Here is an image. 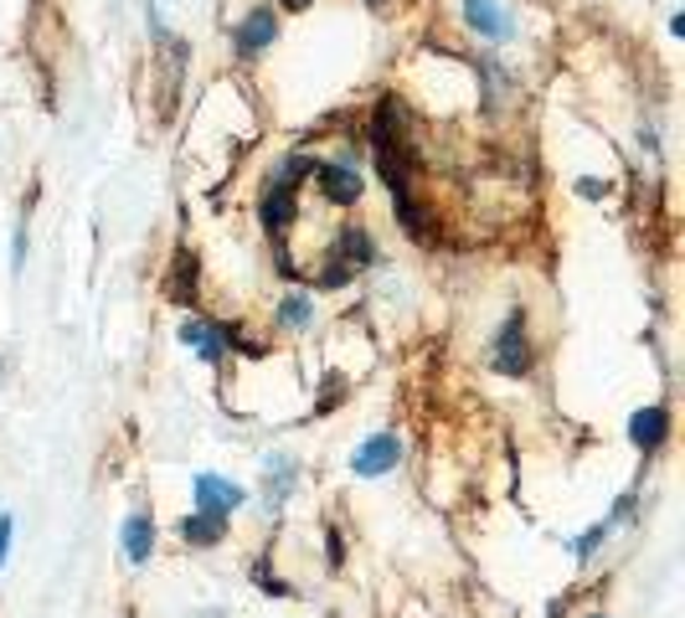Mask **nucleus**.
I'll return each instance as SVG.
<instances>
[{
    "label": "nucleus",
    "mask_w": 685,
    "mask_h": 618,
    "mask_svg": "<svg viewBox=\"0 0 685 618\" xmlns=\"http://www.w3.org/2000/svg\"><path fill=\"white\" fill-rule=\"evenodd\" d=\"M495 356H489V367L500 371V376H526L536 367V350H531V320L526 309H510L506 325L495 330Z\"/></svg>",
    "instance_id": "obj_1"
},
{
    "label": "nucleus",
    "mask_w": 685,
    "mask_h": 618,
    "mask_svg": "<svg viewBox=\"0 0 685 618\" xmlns=\"http://www.w3.org/2000/svg\"><path fill=\"white\" fill-rule=\"evenodd\" d=\"M119 546H124V557L135 561V567H145V561L155 557V521L150 516H129L124 531H119Z\"/></svg>",
    "instance_id": "obj_11"
},
{
    "label": "nucleus",
    "mask_w": 685,
    "mask_h": 618,
    "mask_svg": "<svg viewBox=\"0 0 685 618\" xmlns=\"http://www.w3.org/2000/svg\"><path fill=\"white\" fill-rule=\"evenodd\" d=\"M397 464H402V438H397V433H372L366 444H356L351 474L356 480H382V474H391Z\"/></svg>",
    "instance_id": "obj_2"
},
{
    "label": "nucleus",
    "mask_w": 685,
    "mask_h": 618,
    "mask_svg": "<svg viewBox=\"0 0 685 618\" xmlns=\"http://www.w3.org/2000/svg\"><path fill=\"white\" fill-rule=\"evenodd\" d=\"M628 438H634V448L655 454V448L670 438V412H665V407H645V412H634V418H628Z\"/></svg>",
    "instance_id": "obj_10"
},
{
    "label": "nucleus",
    "mask_w": 685,
    "mask_h": 618,
    "mask_svg": "<svg viewBox=\"0 0 685 618\" xmlns=\"http://www.w3.org/2000/svg\"><path fill=\"white\" fill-rule=\"evenodd\" d=\"M284 11H304V5H314V0H278Z\"/></svg>",
    "instance_id": "obj_17"
},
{
    "label": "nucleus",
    "mask_w": 685,
    "mask_h": 618,
    "mask_svg": "<svg viewBox=\"0 0 685 618\" xmlns=\"http://www.w3.org/2000/svg\"><path fill=\"white\" fill-rule=\"evenodd\" d=\"M191 495H196V510L201 516H212V521H233V510H242V484H233V480H216V474H196V484H191Z\"/></svg>",
    "instance_id": "obj_4"
},
{
    "label": "nucleus",
    "mask_w": 685,
    "mask_h": 618,
    "mask_svg": "<svg viewBox=\"0 0 685 618\" xmlns=\"http://www.w3.org/2000/svg\"><path fill=\"white\" fill-rule=\"evenodd\" d=\"M171 269H176V273H171V299H180V305H186V299L196 294V252L180 248Z\"/></svg>",
    "instance_id": "obj_15"
},
{
    "label": "nucleus",
    "mask_w": 685,
    "mask_h": 618,
    "mask_svg": "<svg viewBox=\"0 0 685 618\" xmlns=\"http://www.w3.org/2000/svg\"><path fill=\"white\" fill-rule=\"evenodd\" d=\"M274 41H278L274 5H258V11H248V16L233 26V52L237 58H258V52H269Z\"/></svg>",
    "instance_id": "obj_6"
},
{
    "label": "nucleus",
    "mask_w": 685,
    "mask_h": 618,
    "mask_svg": "<svg viewBox=\"0 0 685 618\" xmlns=\"http://www.w3.org/2000/svg\"><path fill=\"white\" fill-rule=\"evenodd\" d=\"M366 5H382V0H366Z\"/></svg>",
    "instance_id": "obj_19"
},
{
    "label": "nucleus",
    "mask_w": 685,
    "mask_h": 618,
    "mask_svg": "<svg viewBox=\"0 0 685 618\" xmlns=\"http://www.w3.org/2000/svg\"><path fill=\"white\" fill-rule=\"evenodd\" d=\"M263 490H269V505H284V495L294 490V459H269V474H263Z\"/></svg>",
    "instance_id": "obj_14"
},
{
    "label": "nucleus",
    "mask_w": 685,
    "mask_h": 618,
    "mask_svg": "<svg viewBox=\"0 0 685 618\" xmlns=\"http://www.w3.org/2000/svg\"><path fill=\"white\" fill-rule=\"evenodd\" d=\"M314 181H320V191L331 207H356L361 191H366V181L356 171L351 160H314Z\"/></svg>",
    "instance_id": "obj_3"
},
{
    "label": "nucleus",
    "mask_w": 685,
    "mask_h": 618,
    "mask_svg": "<svg viewBox=\"0 0 685 618\" xmlns=\"http://www.w3.org/2000/svg\"><path fill=\"white\" fill-rule=\"evenodd\" d=\"M274 320L284 330H310L314 325V299H310V294H284L278 309H274Z\"/></svg>",
    "instance_id": "obj_12"
},
{
    "label": "nucleus",
    "mask_w": 685,
    "mask_h": 618,
    "mask_svg": "<svg viewBox=\"0 0 685 618\" xmlns=\"http://www.w3.org/2000/svg\"><path fill=\"white\" fill-rule=\"evenodd\" d=\"M11 536H16V521L0 516V567H5V557H11Z\"/></svg>",
    "instance_id": "obj_16"
},
{
    "label": "nucleus",
    "mask_w": 685,
    "mask_h": 618,
    "mask_svg": "<svg viewBox=\"0 0 685 618\" xmlns=\"http://www.w3.org/2000/svg\"><path fill=\"white\" fill-rule=\"evenodd\" d=\"M335 263H346V269H366V263H376V243H372V232L366 227H340V237H335V248H331Z\"/></svg>",
    "instance_id": "obj_9"
},
{
    "label": "nucleus",
    "mask_w": 685,
    "mask_h": 618,
    "mask_svg": "<svg viewBox=\"0 0 685 618\" xmlns=\"http://www.w3.org/2000/svg\"><path fill=\"white\" fill-rule=\"evenodd\" d=\"M587 618H608V614H587Z\"/></svg>",
    "instance_id": "obj_18"
},
{
    "label": "nucleus",
    "mask_w": 685,
    "mask_h": 618,
    "mask_svg": "<svg viewBox=\"0 0 685 618\" xmlns=\"http://www.w3.org/2000/svg\"><path fill=\"white\" fill-rule=\"evenodd\" d=\"M464 26L485 41H510V16L495 0H464Z\"/></svg>",
    "instance_id": "obj_7"
},
{
    "label": "nucleus",
    "mask_w": 685,
    "mask_h": 618,
    "mask_svg": "<svg viewBox=\"0 0 685 618\" xmlns=\"http://www.w3.org/2000/svg\"><path fill=\"white\" fill-rule=\"evenodd\" d=\"M180 341H186L201 361H222V350H227V330L212 325V320H201V314H191V320H180Z\"/></svg>",
    "instance_id": "obj_8"
},
{
    "label": "nucleus",
    "mask_w": 685,
    "mask_h": 618,
    "mask_svg": "<svg viewBox=\"0 0 685 618\" xmlns=\"http://www.w3.org/2000/svg\"><path fill=\"white\" fill-rule=\"evenodd\" d=\"M180 536L191 541V546H216V541L227 536V526H222V521H212V516H201V510H196V516H186V521H180Z\"/></svg>",
    "instance_id": "obj_13"
},
{
    "label": "nucleus",
    "mask_w": 685,
    "mask_h": 618,
    "mask_svg": "<svg viewBox=\"0 0 685 618\" xmlns=\"http://www.w3.org/2000/svg\"><path fill=\"white\" fill-rule=\"evenodd\" d=\"M294 217H299V196H294L289 181H278V175H269V186H263V196H258V222H263V232L269 237H284V232L294 227Z\"/></svg>",
    "instance_id": "obj_5"
}]
</instances>
